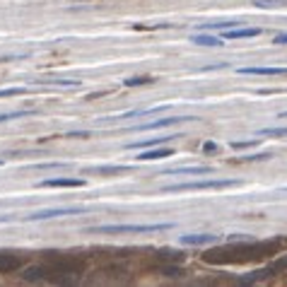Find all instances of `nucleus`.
I'll return each instance as SVG.
<instances>
[{
  "label": "nucleus",
  "instance_id": "0eeeda50",
  "mask_svg": "<svg viewBox=\"0 0 287 287\" xmlns=\"http://www.w3.org/2000/svg\"><path fill=\"white\" fill-rule=\"evenodd\" d=\"M24 266V259L22 256H15V253H0V275H8V273H15Z\"/></svg>",
  "mask_w": 287,
  "mask_h": 287
},
{
  "label": "nucleus",
  "instance_id": "39448f33",
  "mask_svg": "<svg viewBox=\"0 0 287 287\" xmlns=\"http://www.w3.org/2000/svg\"><path fill=\"white\" fill-rule=\"evenodd\" d=\"M84 213L82 205H68V208H48V210H39V213H32L27 220L37 222V220H48V217H63V215H80Z\"/></svg>",
  "mask_w": 287,
  "mask_h": 287
},
{
  "label": "nucleus",
  "instance_id": "b1692460",
  "mask_svg": "<svg viewBox=\"0 0 287 287\" xmlns=\"http://www.w3.org/2000/svg\"><path fill=\"white\" fill-rule=\"evenodd\" d=\"M0 167H3V159H0Z\"/></svg>",
  "mask_w": 287,
  "mask_h": 287
},
{
  "label": "nucleus",
  "instance_id": "f3484780",
  "mask_svg": "<svg viewBox=\"0 0 287 287\" xmlns=\"http://www.w3.org/2000/svg\"><path fill=\"white\" fill-rule=\"evenodd\" d=\"M184 244H213L215 237L213 234H198V237H184Z\"/></svg>",
  "mask_w": 287,
  "mask_h": 287
},
{
  "label": "nucleus",
  "instance_id": "9d476101",
  "mask_svg": "<svg viewBox=\"0 0 287 287\" xmlns=\"http://www.w3.org/2000/svg\"><path fill=\"white\" fill-rule=\"evenodd\" d=\"M84 186V179H46L41 181V188H80Z\"/></svg>",
  "mask_w": 287,
  "mask_h": 287
},
{
  "label": "nucleus",
  "instance_id": "5701e85b",
  "mask_svg": "<svg viewBox=\"0 0 287 287\" xmlns=\"http://www.w3.org/2000/svg\"><path fill=\"white\" fill-rule=\"evenodd\" d=\"M273 44H275V46H287V32H282V34H278V37L273 39Z\"/></svg>",
  "mask_w": 287,
  "mask_h": 287
},
{
  "label": "nucleus",
  "instance_id": "412c9836",
  "mask_svg": "<svg viewBox=\"0 0 287 287\" xmlns=\"http://www.w3.org/2000/svg\"><path fill=\"white\" fill-rule=\"evenodd\" d=\"M261 140H239V142H232V150H241V148H249V145H259Z\"/></svg>",
  "mask_w": 287,
  "mask_h": 287
},
{
  "label": "nucleus",
  "instance_id": "7ed1b4c3",
  "mask_svg": "<svg viewBox=\"0 0 287 287\" xmlns=\"http://www.w3.org/2000/svg\"><path fill=\"white\" fill-rule=\"evenodd\" d=\"M164 229H171V224H104V227H97L94 232L123 234V232H164Z\"/></svg>",
  "mask_w": 287,
  "mask_h": 287
},
{
  "label": "nucleus",
  "instance_id": "1a4fd4ad",
  "mask_svg": "<svg viewBox=\"0 0 287 287\" xmlns=\"http://www.w3.org/2000/svg\"><path fill=\"white\" fill-rule=\"evenodd\" d=\"M261 29L256 27H229V29H222V37L224 39H253L259 37Z\"/></svg>",
  "mask_w": 287,
  "mask_h": 287
},
{
  "label": "nucleus",
  "instance_id": "9b49d317",
  "mask_svg": "<svg viewBox=\"0 0 287 287\" xmlns=\"http://www.w3.org/2000/svg\"><path fill=\"white\" fill-rule=\"evenodd\" d=\"M162 174H174V176H184V174H210V167H174V169H167V171H162Z\"/></svg>",
  "mask_w": 287,
  "mask_h": 287
},
{
  "label": "nucleus",
  "instance_id": "a211bd4d",
  "mask_svg": "<svg viewBox=\"0 0 287 287\" xmlns=\"http://www.w3.org/2000/svg\"><path fill=\"white\" fill-rule=\"evenodd\" d=\"M259 135H266V138H285L287 126L285 128H263V130H259Z\"/></svg>",
  "mask_w": 287,
  "mask_h": 287
},
{
  "label": "nucleus",
  "instance_id": "4be33fe9",
  "mask_svg": "<svg viewBox=\"0 0 287 287\" xmlns=\"http://www.w3.org/2000/svg\"><path fill=\"white\" fill-rule=\"evenodd\" d=\"M148 82H152V77H130V80H126L128 87H133V84H148Z\"/></svg>",
  "mask_w": 287,
  "mask_h": 287
},
{
  "label": "nucleus",
  "instance_id": "f8f14e48",
  "mask_svg": "<svg viewBox=\"0 0 287 287\" xmlns=\"http://www.w3.org/2000/svg\"><path fill=\"white\" fill-rule=\"evenodd\" d=\"M169 155H174V150L171 148H162V150H148V152H140L138 159L140 162H150V159H162V157H169Z\"/></svg>",
  "mask_w": 287,
  "mask_h": 287
},
{
  "label": "nucleus",
  "instance_id": "dca6fc26",
  "mask_svg": "<svg viewBox=\"0 0 287 287\" xmlns=\"http://www.w3.org/2000/svg\"><path fill=\"white\" fill-rule=\"evenodd\" d=\"M251 5H256V8H261V10H270V8H282L287 3L285 0H253Z\"/></svg>",
  "mask_w": 287,
  "mask_h": 287
},
{
  "label": "nucleus",
  "instance_id": "4468645a",
  "mask_svg": "<svg viewBox=\"0 0 287 287\" xmlns=\"http://www.w3.org/2000/svg\"><path fill=\"white\" fill-rule=\"evenodd\" d=\"M174 138H152V140H140V142H128L126 150H138V148H155V145H162V142H169Z\"/></svg>",
  "mask_w": 287,
  "mask_h": 287
},
{
  "label": "nucleus",
  "instance_id": "aec40b11",
  "mask_svg": "<svg viewBox=\"0 0 287 287\" xmlns=\"http://www.w3.org/2000/svg\"><path fill=\"white\" fill-rule=\"evenodd\" d=\"M97 174H119V171H126V167H99L94 169Z\"/></svg>",
  "mask_w": 287,
  "mask_h": 287
},
{
  "label": "nucleus",
  "instance_id": "20e7f679",
  "mask_svg": "<svg viewBox=\"0 0 287 287\" xmlns=\"http://www.w3.org/2000/svg\"><path fill=\"white\" fill-rule=\"evenodd\" d=\"M227 186H234L232 179L227 181H213V179H208V181H188V184H171V186H164V191L167 193H179V191H203V188H227Z\"/></svg>",
  "mask_w": 287,
  "mask_h": 287
},
{
  "label": "nucleus",
  "instance_id": "423d86ee",
  "mask_svg": "<svg viewBox=\"0 0 287 287\" xmlns=\"http://www.w3.org/2000/svg\"><path fill=\"white\" fill-rule=\"evenodd\" d=\"M186 121H195L191 116H171V119H159L152 121V123H140V126H130L128 130H157V128H167V126H174V123H186Z\"/></svg>",
  "mask_w": 287,
  "mask_h": 287
},
{
  "label": "nucleus",
  "instance_id": "6ab92c4d",
  "mask_svg": "<svg viewBox=\"0 0 287 287\" xmlns=\"http://www.w3.org/2000/svg\"><path fill=\"white\" fill-rule=\"evenodd\" d=\"M27 90L24 87H8V90H0V97H17V94H24Z\"/></svg>",
  "mask_w": 287,
  "mask_h": 287
},
{
  "label": "nucleus",
  "instance_id": "ddd939ff",
  "mask_svg": "<svg viewBox=\"0 0 287 287\" xmlns=\"http://www.w3.org/2000/svg\"><path fill=\"white\" fill-rule=\"evenodd\" d=\"M191 41H193V44H200V46H222V39L213 37V34H195Z\"/></svg>",
  "mask_w": 287,
  "mask_h": 287
},
{
  "label": "nucleus",
  "instance_id": "6e6552de",
  "mask_svg": "<svg viewBox=\"0 0 287 287\" xmlns=\"http://www.w3.org/2000/svg\"><path fill=\"white\" fill-rule=\"evenodd\" d=\"M239 75H287V68H278V65H249V68H239Z\"/></svg>",
  "mask_w": 287,
  "mask_h": 287
},
{
  "label": "nucleus",
  "instance_id": "f03ea898",
  "mask_svg": "<svg viewBox=\"0 0 287 287\" xmlns=\"http://www.w3.org/2000/svg\"><path fill=\"white\" fill-rule=\"evenodd\" d=\"M82 273V263L77 259H51L44 266H32L22 273V278L27 282H39V280H51V282H63L65 275H80Z\"/></svg>",
  "mask_w": 287,
  "mask_h": 287
},
{
  "label": "nucleus",
  "instance_id": "2eb2a0df",
  "mask_svg": "<svg viewBox=\"0 0 287 287\" xmlns=\"http://www.w3.org/2000/svg\"><path fill=\"white\" fill-rule=\"evenodd\" d=\"M34 111H29V109H19V111H5L0 113V123H5V121H12V119H24V116H32Z\"/></svg>",
  "mask_w": 287,
  "mask_h": 287
},
{
  "label": "nucleus",
  "instance_id": "f257e3e1",
  "mask_svg": "<svg viewBox=\"0 0 287 287\" xmlns=\"http://www.w3.org/2000/svg\"><path fill=\"white\" fill-rule=\"evenodd\" d=\"M278 244L273 241H234L227 246L208 251L203 256L205 263H215V266H229V263H251V261L268 259L273 253H278Z\"/></svg>",
  "mask_w": 287,
  "mask_h": 287
}]
</instances>
